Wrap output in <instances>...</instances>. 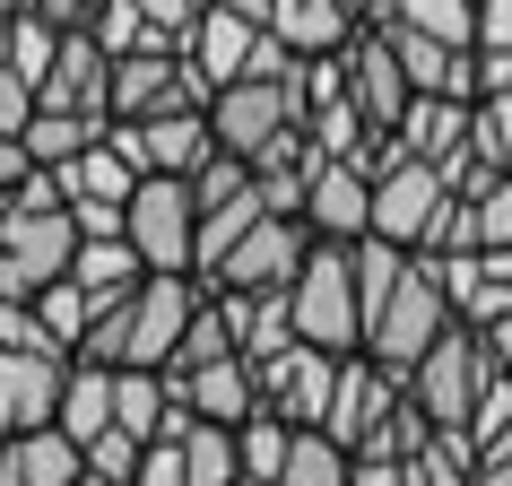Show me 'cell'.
<instances>
[{"instance_id": "obj_13", "label": "cell", "mask_w": 512, "mask_h": 486, "mask_svg": "<svg viewBox=\"0 0 512 486\" xmlns=\"http://www.w3.org/2000/svg\"><path fill=\"white\" fill-rule=\"evenodd\" d=\"M330 391H339V356L330 348H287V356H261V408L287 417V426H322L330 417Z\"/></svg>"}, {"instance_id": "obj_45", "label": "cell", "mask_w": 512, "mask_h": 486, "mask_svg": "<svg viewBox=\"0 0 512 486\" xmlns=\"http://www.w3.org/2000/svg\"><path fill=\"white\" fill-rule=\"evenodd\" d=\"M478 486H512V452L504 460H478Z\"/></svg>"}, {"instance_id": "obj_29", "label": "cell", "mask_w": 512, "mask_h": 486, "mask_svg": "<svg viewBox=\"0 0 512 486\" xmlns=\"http://www.w3.org/2000/svg\"><path fill=\"white\" fill-rule=\"evenodd\" d=\"M382 18H400V27L434 35V44L478 53V0H382Z\"/></svg>"}, {"instance_id": "obj_12", "label": "cell", "mask_w": 512, "mask_h": 486, "mask_svg": "<svg viewBox=\"0 0 512 486\" xmlns=\"http://www.w3.org/2000/svg\"><path fill=\"white\" fill-rule=\"evenodd\" d=\"M61 391H70V348H0V426H61Z\"/></svg>"}, {"instance_id": "obj_30", "label": "cell", "mask_w": 512, "mask_h": 486, "mask_svg": "<svg viewBox=\"0 0 512 486\" xmlns=\"http://www.w3.org/2000/svg\"><path fill=\"white\" fill-rule=\"evenodd\" d=\"M35 313H44V330H53V348H79V339L105 322L113 304H105V296H87L79 278H53V287L35 296Z\"/></svg>"}, {"instance_id": "obj_41", "label": "cell", "mask_w": 512, "mask_h": 486, "mask_svg": "<svg viewBox=\"0 0 512 486\" xmlns=\"http://www.w3.org/2000/svg\"><path fill=\"white\" fill-rule=\"evenodd\" d=\"M478 44L512 53V0H478Z\"/></svg>"}, {"instance_id": "obj_10", "label": "cell", "mask_w": 512, "mask_h": 486, "mask_svg": "<svg viewBox=\"0 0 512 486\" xmlns=\"http://www.w3.org/2000/svg\"><path fill=\"white\" fill-rule=\"evenodd\" d=\"M113 148L139 174H200L217 157V131H209V105H183V113H148V122H113Z\"/></svg>"}, {"instance_id": "obj_4", "label": "cell", "mask_w": 512, "mask_h": 486, "mask_svg": "<svg viewBox=\"0 0 512 486\" xmlns=\"http://www.w3.org/2000/svg\"><path fill=\"white\" fill-rule=\"evenodd\" d=\"M131 243L148 270H200V191H191V174H139Z\"/></svg>"}, {"instance_id": "obj_21", "label": "cell", "mask_w": 512, "mask_h": 486, "mask_svg": "<svg viewBox=\"0 0 512 486\" xmlns=\"http://www.w3.org/2000/svg\"><path fill=\"white\" fill-rule=\"evenodd\" d=\"M53 174H61V200H70V209H79V200H131L139 191V165L113 148V131L96 139V148H79L70 165H53Z\"/></svg>"}, {"instance_id": "obj_22", "label": "cell", "mask_w": 512, "mask_h": 486, "mask_svg": "<svg viewBox=\"0 0 512 486\" xmlns=\"http://www.w3.org/2000/svg\"><path fill=\"white\" fill-rule=\"evenodd\" d=\"M70 278H79L87 296L122 304L139 278H148V261H139V243H131V235H79V261H70Z\"/></svg>"}, {"instance_id": "obj_25", "label": "cell", "mask_w": 512, "mask_h": 486, "mask_svg": "<svg viewBox=\"0 0 512 486\" xmlns=\"http://www.w3.org/2000/svg\"><path fill=\"white\" fill-rule=\"evenodd\" d=\"M113 426V365H87V356H70V391H61V434L70 443H96V434Z\"/></svg>"}, {"instance_id": "obj_34", "label": "cell", "mask_w": 512, "mask_h": 486, "mask_svg": "<svg viewBox=\"0 0 512 486\" xmlns=\"http://www.w3.org/2000/svg\"><path fill=\"white\" fill-rule=\"evenodd\" d=\"M469 157L512 174V87L504 96H478V113H469Z\"/></svg>"}, {"instance_id": "obj_44", "label": "cell", "mask_w": 512, "mask_h": 486, "mask_svg": "<svg viewBox=\"0 0 512 486\" xmlns=\"http://www.w3.org/2000/svg\"><path fill=\"white\" fill-rule=\"evenodd\" d=\"M478 339H486V356H495V374H512V313H495Z\"/></svg>"}, {"instance_id": "obj_17", "label": "cell", "mask_w": 512, "mask_h": 486, "mask_svg": "<svg viewBox=\"0 0 512 486\" xmlns=\"http://www.w3.org/2000/svg\"><path fill=\"white\" fill-rule=\"evenodd\" d=\"M252 44H261V27H252L243 9H226V0H209V9H200V27L183 35V61L200 70V87L217 96L226 79H243V70H252Z\"/></svg>"}, {"instance_id": "obj_38", "label": "cell", "mask_w": 512, "mask_h": 486, "mask_svg": "<svg viewBox=\"0 0 512 486\" xmlns=\"http://www.w3.org/2000/svg\"><path fill=\"white\" fill-rule=\"evenodd\" d=\"M0 348H53V330L27 296H0Z\"/></svg>"}, {"instance_id": "obj_23", "label": "cell", "mask_w": 512, "mask_h": 486, "mask_svg": "<svg viewBox=\"0 0 512 486\" xmlns=\"http://www.w3.org/2000/svg\"><path fill=\"white\" fill-rule=\"evenodd\" d=\"M270 27L287 35L304 61H322V53H339V44H348L365 18H356L348 0H278V18H270Z\"/></svg>"}, {"instance_id": "obj_39", "label": "cell", "mask_w": 512, "mask_h": 486, "mask_svg": "<svg viewBox=\"0 0 512 486\" xmlns=\"http://www.w3.org/2000/svg\"><path fill=\"white\" fill-rule=\"evenodd\" d=\"M200 9H209V0H139V18H148L157 44H183V35L200 27Z\"/></svg>"}, {"instance_id": "obj_2", "label": "cell", "mask_w": 512, "mask_h": 486, "mask_svg": "<svg viewBox=\"0 0 512 486\" xmlns=\"http://www.w3.org/2000/svg\"><path fill=\"white\" fill-rule=\"evenodd\" d=\"M452 322H460V313H452V287H443V261H434V252H417V261H408V278H400V296L382 304L374 330H365V356H374V365H391V374H408V365H417V356H426Z\"/></svg>"}, {"instance_id": "obj_35", "label": "cell", "mask_w": 512, "mask_h": 486, "mask_svg": "<svg viewBox=\"0 0 512 486\" xmlns=\"http://www.w3.org/2000/svg\"><path fill=\"white\" fill-rule=\"evenodd\" d=\"M139 460H148V443H139L131 426H105L96 443H87V478H96V486H131Z\"/></svg>"}, {"instance_id": "obj_50", "label": "cell", "mask_w": 512, "mask_h": 486, "mask_svg": "<svg viewBox=\"0 0 512 486\" xmlns=\"http://www.w3.org/2000/svg\"><path fill=\"white\" fill-rule=\"evenodd\" d=\"M0 434H9V426H0Z\"/></svg>"}, {"instance_id": "obj_8", "label": "cell", "mask_w": 512, "mask_h": 486, "mask_svg": "<svg viewBox=\"0 0 512 486\" xmlns=\"http://www.w3.org/2000/svg\"><path fill=\"white\" fill-rule=\"evenodd\" d=\"M339 70H348V105L374 122V131H400V113L417 105V79L400 70V53H391V35H382V18H365V27L339 44Z\"/></svg>"}, {"instance_id": "obj_43", "label": "cell", "mask_w": 512, "mask_h": 486, "mask_svg": "<svg viewBox=\"0 0 512 486\" xmlns=\"http://www.w3.org/2000/svg\"><path fill=\"white\" fill-rule=\"evenodd\" d=\"M35 174V157H27V139H0V200H9V191L27 183Z\"/></svg>"}, {"instance_id": "obj_3", "label": "cell", "mask_w": 512, "mask_h": 486, "mask_svg": "<svg viewBox=\"0 0 512 486\" xmlns=\"http://www.w3.org/2000/svg\"><path fill=\"white\" fill-rule=\"evenodd\" d=\"M486 374H495V356H486V339L469 322H452L443 339H434L417 365H408V400L426 408L434 426H452V434H469V408H478V391H486Z\"/></svg>"}, {"instance_id": "obj_24", "label": "cell", "mask_w": 512, "mask_h": 486, "mask_svg": "<svg viewBox=\"0 0 512 486\" xmlns=\"http://www.w3.org/2000/svg\"><path fill=\"white\" fill-rule=\"evenodd\" d=\"M261 217H270V200H261V174H252L243 191H226V200H209V209H200V278H209L217 261H226V252H235V243L261 226Z\"/></svg>"}, {"instance_id": "obj_1", "label": "cell", "mask_w": 512, "mask_h": 486, "mask_svg": "<svg viewBox=\"0 0 512 486\" xmlns=\"http://www.w3.org/2000/svg\"><path fill=\"white\" fill-rule=\"evenodd\" d=\"M296 339L304 348H330V356H356L365 348V304H356V261L348 243H322L313 235V252H304L296 270Z\"/></svg>"}, {"instance_id": "obj_47", "label": "cell", "mask_w": 512, "mask_h": 486, "mask_svg": "<svg viewBox=\"0 0 512 486\" xmlns=\"http://www.w3.org/2000/svg\"><path fill=\"white\" fill-rule=\"evenodd\" d=\"M0 9H9V18H18V9H35V0H0Z\"/></svg>"}, {"instance_id": "obj_40", "label": "cell", "mask_w": 512, "mask_h": 486, "mask_svg": "<svg viewBox=\"0 0 512 486\" xmlns=\"http://www.w3.org/2000/svg\"><path fill=\"white\" fill-rule=\"evenodd\" d=\"M131 486H191V469H183V443L165 434V443H148V460H139V478Z\"/></svg>"}, {"instance_id": "obj_18", "label": "cell", "mask_w": 512, "mask_h": 486, "mask_svg": "<svg viewBox=\"0 0 512 486\" xmlns=\"http://www.w3.org/2000/svg\"><path fill=\"white\" fill-rule=\"evenodd\" d=\"M434 261H443L452 313L469 330H486L495 313H512V252H434Z\"/></svg>"}, {"instance_id": "obj_36", "label": "cell", "mask_w": 512, "mask_h": 486, "mask_svg": "<svg viewBox=\"0 0 512 486\" xmlns=\"http://www.w3.org/2000/svg\"><path fill=\"white\" fill-rule=\"evenodd\" d=\"M478 252H512V174L478 191Z\"/></svg>"}, {"instance_id": "obj_20", "label": "cell", "mask_w": 512, "mask_h": 486, "mask_svg": "<svg viewBox=\"0 0 512 486\" xmlns=\"http://www.w3.org/2000/svg\"><path fill=\"white\" fill-rule=\"evenodd\" d=\"M469 113L478 105H460V96H417V105L400 113V148L426 157V165H460L469 157Z\"/></svg>"}, {"instance_id": "obj_49", "label": "cell", "mask_w": 512, "mask_h": 486, "mask_svg": "<svg viewBox=\"0 0 512 486\" xmlns=\"http://www.w3.org/2000/svg\"><path fill=\"white\" fill-rule=\"evenodd\" d=\"M79 486H96V478H79Z\"/></svg>"}, {"instance_id": "obj_26", "label": "cell", "mask_w": 512, "mask_h": 486, "mask_svg": "<svg viewBox=\"0 0 512 486\" xmlns=\"http://www.w3.org/2000/svg\"><path fill=\"white\" fill-rule=\"evenodd\" d=\"M348 469H356V452H348V443H339L330 426H296L278 486H348Z\"/></svg>"}, {"instance_id": "obj_19", "label": "cell", "mask_w": 512, "mask_h": 486, "mask_svg": "<svg viewBox=\"0 0 512 486\" xmlns=\"http://www.w3.org/2000/svg\"><path fill=\"white\" fill-rule=\"evenodd\" d=\"M87 452L61 426H27V434H0V486H79Z\"/></svg>"}, {"instance_id": "obj_32", "label": "cell", "mask_w": 512, "mask_h": 486, "mask_svg": "<svg viewBox=\"0 0 512 486\" xmlns=\"http://www.w3.org/2000/svg\"><path fill=\"white\" fill-rule=\"evenodd\" d=\"M53 53H61V27L44 18V9H18V18H9V44H0V61H9V70H27L35 96H44V70H53Z\"/></svg>"}, {"instance_id": "obj_31", "label": "cell", "mask_w": 512, "mask_h": 486, "mask_svg": "<svg viewBox=\"0 0 512 486\" xmlns=\"http://www.w3.org/2000/svg\"><path fill=\"white\" fill-rule=\"evenodd\" d=\"M408 486H478V443L452 426L426 434V452H408Z\"/></svg>"}, {"instance_id": "obj_37", "label": "cell", "mask_w": 512, "mask_h": 486, "mask_svg": "<svg viewBox=\"0 0 512 486\" xmlns=\"http://www.w3.org/2000/svg\"><path fill=\"white\" fill-rule=\"evenodd\" d=\"M35 105H44V96H35V79H27V70H9V61H0V139H27Z\"/></svg>"}, {"instance_id": "obj_5", "label": "cell", "mask_w": 512, "mask_h": 486, "mask_svg": "<svg viewBox=\"0 0 512 486\" xmlns=\"http://www.w3.org/2000/svg\"><path fill=\"white\" fill-rule=\"evenodd\" d=\"M79 261V217L70 209H9L0 226V296H44L53 278H70Z\"/></svg>"}, {"instance_id": "obj_48", "label": "cell", "mask_w": 512, "mask_h": 486, "mask_svg": "<svg viewBox=\"0 0 512 486\" xmlns=\"http://www.w3.org/2000/svg\"><path fill=\"white\" fill-rule=\"evenodd\" d=\"M235 486H261V478H235Z\"/></svg>"}, {"instance_id": "obj_15", "label": "cell", "mask_w": 512, "mask_h": 486, "mask_svg": "<svg viewBox=\"0 0 512 486\" xmlns=\"http://www.w3.org/2000/svg\"><path fill=\"white\" fill-rule=\"evenodd\" d=\"M44 105L113 122V53L96 44V27H61V53H53V70H44Z\"/></svg>"}, {"instance_id": "obj_27", "label": "cell", "mask_w": 512, "mask_h": 486, "mask_svg": "<svg viewBox=\"0 0 512 486\" xmlns=\"http://www.w3.org/2000/svg\"><path fill=\"white\" fill-rule=\"evenodd\" d=\"M348 261H356V304H365V330H374V313L400 296V278H408V261H417V252H400L391 235H365V243H348Z\"/></svg>"}, {"instance_id": "obj_28", "label": "cell", "mask_w": 512, "mask_h": 486, "mask_svg": "<svg viewBox=\"0 0 512 486\" xmlns=\"http://www.w3.org/2000/svg\"><path fill=\"white\" fill-rule=\"evenodd\" d=\"M183 469H191V486H235L243 478V452H235V426H217V417H191L183 434Z\"/></svg>"}, {"instance_id": "obj_7", "label": "cell", "mask_w": 512, "mask_h": 486, "mask_svg": "<svg viewBox=\"0 0 512 486\" xmlns=\"http://www.w3.org/2000/svg\"><path fill=\"white\" fill-rule=\"evenodd\" d=\"M183 105H209V87L183 61V44L113 53V122H148V113H183Z\"/></svg>"}, {"instance_id": "obj_16", "label": "cell", "mask_w": 512, "mask_h": 486, "mask_svg": "<svg viewBox=\"0 0 512 486\" xmlns=\"http://www.w3.org/2000/svg\"><path fill=\"white\" fill-rule=\"evenodd\" d=\"M174 382V400L191 417H217V426H243V417H261V365L252 356H217L200 374H165Z\"/></svg>"}, {"instance_id": "obj_6", "label": "cell", "mask_w": 512, "mask_h": 486, "mask_svg": "<svg viewBox=\"0 0 512 486\" xmlns=\"http://www.w3.org/2000/svg\"><path fill=\"white\" fill-rule=\"evenodd\" d=\"M304 122V105H296V79H226L209 96V131H217V148H235V157H270V139H287Z\"/></svg>"}, {"instance_id": "obj_33", "label": "cell", "mask_w": 512, "mask_h": 486, "mask_svg": "<svg viewBox=\"0 0 512 486\" xmlns=\"http://www.w3.org/2000/svg\"><path fill=\"white\" fill-rule=\"evenodd\" d=\"M287 443H296V426L287 417H243L235 426V452H243V478H261V486H278V469H287Z\"/></svg>"}, {"instance_id": "obj_9", "label": "cell", "mask_w": 512, "mask_h": 486, "mask_svg": "<svg viewBox=\"0 0 512 486\" xmlns=\"http://www.w3.org/2000/svg\"><path fill=\"white\" fill-rule=\"evenodd\" d=\"M408 400V374H391V365H374V356L356 348L339 356V391H330V417L322 426L348 443V452H374V434L391 426V408Z\"/></svg>"}, {"instance_id": "obj_46", "label": "cell", "mask_w": 512, "mask_h": 486, "mask_svg": "<svg viewBox=\"0 0 512 486\" xmlns=\"http://www.w3.org/2000/svg\"><path fill=\"white\" fill-rule=\"evenodd\" d=\"M348 9H356V18H374V0H348Z\"/></svg>"}, {"instance_id": "obj_14", "label": "cell", "mask_w": 512, "mask_h": 486, "mask_svg": "<svg viewBox=\"0 0 512 486\" xmlns=\"http://www.w3.org/2000/svg\"><path fill=\"white\" fill-rule=\"evenodd\" d=\"M304 226L322 243H365L374 235V174L356 157H322L313 165V191H304Z\"/></svg>"}, {"instance_id": "obj_11", "label": "cell", "mask_w": 512, "mask_h": 486, "mask_svg": "<svg viewBox=\"0 0 512 486\" xmlns=\"http://www.w3.org/2000/svg\"><path fill=\"white\" fill-rule=\"evenodd\" d=\"M304 252H313V226L270 209V217H261V226H252V235H243L235 252L209 270V287H252V296H261V287H296Z\"/></svg>"}, {"instance_id": "obj_42", "label": "cell", "mask_w": 512, "mask_h": 486, "mask_svg": "<svg viewBox=\"0 0 512 486\" xmlns=\"http://www.w3.org/2000/svg\"><path fill=\"white\" fill-rule=\"evenodd\" d=\"M348 486H408V460H374V452H365L348 469Z\"/></svg>"}]
</instances>
